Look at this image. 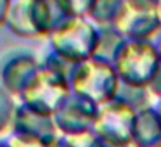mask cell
<instances>
[{
	"mask_svg": "<svg viewBox=\"0 0 161 147\" xmlns=\"http://www.w3.org/2000/svg\"><path fill=\"white\" fill-rule=\"evenodd\" d=\"M154 147H161V140H159V142H158V144H156V145H154Z\"/></svg>",
	"mask_w": 161,
	"mask_h": 147,
	"instance_id": "6da1fadb",
	"label": "cell"
}]
</instances>
